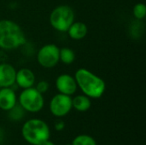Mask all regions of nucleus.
<instances>
[{"instance_id": "nucleus-20", "label": "nucleus", "mask_w": 146, "mask_h": 145, "mask_svg": "<svg viewBox=\"0 0 146 145\" xmlns=\"http://www.w3.org/2000/svg\"><path fill=\"white\" fill-rule=\"evenodd\" d=\"M41 145H55V144L52 141H50V139H48V140H46L44 143H43Z\"/></svg>"}, {"instance_id": "nucleus-15", "label": "nucleus", "mask_w": 146, "mask_h": 145, "mask_svg": "<svg viewBox=\"0 0 146 145\" xmlns=\"http://www.w3.org/2000/svg\"><path fill=\"white\" fill-rule=\"evenodd\" d=\"M9 118L13 121H20L25 115V110L23 109V108L20 105V104H15L11 109H9Z\"/></svg>"}, {"instance_id": "nucleus-11", "label": "nucleus", "mask_w": 146, "mask_h": 145, "mask_svg": "<svg viewBox=\"0 0 146 145\" xmlns=\"http://www.w3.org/2000/svg\"><path fill=\"white\" fill-rule=\"evenodd\" d=\"M17 103V96L15 91L11 87L0 88V109L9 111Z\"/></svg>"}, {"instance_id": "nucleus-16", "label": "nucleus", "mask_w": 146, "mask_h": 145, "mask_svg": "<svg viewBox=\"0 0 146 145\" xmlns=\"http://www.w3.org/2000/svg\"><path fill=\"white\" fill-rule=\"evenodd\" d=\"M72 145H97V142L90 135L80 134L74 138Z\"/></svg>"}, {"instance_id": "nucleus-17", "label": "nucleus", "mask_w": 146, "mask_h": 145, "mask_svg": "<svg viewBox=\"0 0 146 145\" xmlns=\"http://www.w3.org/2000/svg\"><path fill=\"white\" fill-rule=\"evenodd\" d=\"M133 14L136 20L141 21L145 18L146 15V6L143 3H136L133 8Z\"/></svg>"}, {"instance_id": "nucleus-18", "label": "nucleus", "mask_w": 146, "mask_h": 145, "mask_svg": "<svg viewBox=\"0 0 146 145\" xmlns=\"http://www.w3.org/2000/svg\"><path fill=\"white\" fill-rule=\"evenodd\" d=\"M35 88L41 94H44L48 91V90L50 88V85H49L48 81H46V80H40L37 83Z\"/></svg>"}, {"instance_id": "nucleus-1", "label": "nucleus", "mask_w": 146, "mask_h": 145, "mask_svg": "<svg viewBox=\"0 0 146 145\" xmlns=\"http://www.w3.org/2000/svg\"><path fill=\"white\" fill-rule=\"evenodd\" d=\"M74 77L78 88H80L84 95L90 98H100L105 92V81L86 68H79Z\"/></svg>"}, {"instance_id": "nucleus-14", "label": "nucleus", "mask_w": 146, "mask_h": 145, "mask_svg": "<svg viewBox=\"0 0 146 145\" xmlns=\"http://www.w3.org/2000/svg\"><path fill=\"white\" fill-rule=\"evenodd\" d=\"M75 60L74 51L68 47H62L59 50V62L65 65L72 64Z\"/></svg>"}, {"instance_id": "nucleus-10", "label": "nucleus", "mask_w": 146, "mask_h": 145, "mask_svg": "<svg viewBox=\"0 0 146 145\" xmlns=\"http://www.w3.org/2000/svg\"><path fill=\"white\" fill-rule=\"evenodd\" d=\"M35 74L31 69L27 68H22L16 71L15 84L19 88H21L23 90L33 87L35 84Z\"/></svg>"}, {"instance_id": "nucleus-8", "label": "nucleus", "mask_w": 146, "mask_h": 145, "mask_svg": "<svg viewBox=\"0 0 146 145\" xmlns=\"http://www.w3.org/2000/svg\"><path fill=\"white\" fill-rule=\"evenodd\" d=\"M56 88L59 93L72 96L74 95L78 89L76 80L74 76L69 73H62L60 74L55 82Z\"/></svg>"}, {"instance_id": "nucleus-21", "label": "nucleus", "mask_w": 146, "mask_h": 145, "mask_svg": "<svg viewBox=\"0 0 146 145\" xmlns=\"http://www.w3.org/2000/svg\"><path fill=\"white\" fill-rule=\"evenodd\" d=\"M66 145H72V144H66Z\"/></svg>"}, {"instance_id": "nucleus-13", "label": "nucleus", "mask_w": 146, "mask_h": 145, "mask_svg": "<svg viewBox=\"0 0 146 145\" xmlns=\"http://www.w3.org/2000/svg\"><path fill=\"white\" fill-rule=\"evenodd\" d=\"M72 107L79 112H86L92 107L91 98L86 95H77L72 98Z\"/></svg>"}, {"instance_id": "nucleus-19", "label": "nucleus", "mask_w": 146, "mask_h": 145, "mask_svg": "<svg viewBox=\"0 0 146 145\" xmlns=\"http://www.w3.org/2000/svg\"><path fill=\"white\" fill-rule=\"evenodd\" d=\"M54 127H55V130H56V131H57V132H61V131H62V130L65 128V123H64V121H63L59 120V121H57L55 123Z\"/></svg>"}, {"instance_id": "nucleus-5", "label": "nucleus", "mask_w": 146, "mask_h": 145, "mask_svg": "<svg viewBox=\"0 0 146 145\" xmlns=\"http://www.w3.org/2000/svg\"><path fill=\"white\" fill-rule=\"evenodd\" d=\"M18 102L26 112L30 113L39 112L44 105L43 94L38 91L33 86L23 89L18 97Z\"/></svg>"}, {"instance_id": "nucleus-12", "label": "nucleus", "mask_w": 146, "mask_h": 145, "mask_svg": "<svg viewBox=\"0 0 146 145\" xmlns=\"http://www.w3.org/2000/svg\"><path fill=\"white\" fill-rule=\"evenodd\" d=\"M87 32V26L82 21H74L67 31L69 38L74 40L83 39L86 36Z\"/></svg>"}, {"instance_id": "nucleus-2", "label": "nucleus", "mask_w": 146, "mask_h": 145, "mask_svg": "<svg viewBox=\"0 0 146 145\" xmlns=\"http://www.w3.org/2000/svg\"><path fill=\"white\" fill-rule=\"evenodd\" d=\"M26 43V35L16 22L8 19L0 20V49L14 50Z\"/></svg>"}, {"instance_id": "nucleus-6", "label": "nucleus", "mask_w": 146, "mask_h": 145, "mask_svg": "<svg viewBox=\"0 0 146 145\" xmlns=\"http://www.w3.org/2000/svg\"><path fill=\"white\" fill-rule=\"evenodd\" d=\"M60 48L54 44L43 45L37 53V62L44 68H52L59 62Z\"/></svg>"}, {"instance_id": "nucleus-9", "label": "nucleus", "mask_w": 146, "mask_h": 145, "mask_svg": "<svg viewBox=\"0 0 146 145\" xmlns=\"http://www.w3.org/2000/svg\"><path fill=\"white\" fill-rule=\"evenodd\" d=\"M15 68L9 63L0 62V88L11 87L15 83Z\"/></svg>"}, {"instance_id": "nucleus-7", "label": "nucleus", "mask_w": 146, "mask_h": 145, "mask_svg": "<svg viewBox=\"0 0 146 145\" xmlns=\"http://www.w3.org/2000/svg\"><path fill=\"white\" fill-rule=\"evenodd\" d=\"M49 108L50 113L54 116L57 118L64 117L73 109L72 98L70 96L57 93L55 96H53L52 98L50 99Z\"/></svg>"}, {"instance_id": "nucleus-4", "label": "nucleus", "mask_w": 146, "mask_h": 145, "mask_svg": "<svg viewBox=\"0 0 146 145\" xmlns=\"http://www.w3.org/2000/svg\"><path fill=\"white\" fill-rule=\"evenodd\" d=\"M74 9L66 4L56 7L50 15V24L57 32H65L74 21Z\"/></svg>"}, {"instance_id": "nucleus-3", "label": "nucleus", "mask_w": 146, "mask_h": 145, "mask_svg": "<svg viewBox=\"0 0 146 145\" xmlns=\"http://www.w3.org/2000/svg\"><path fill=\"white\" fill-rule=\"evenodd\" d=\"M21 135L25 141L31 145H41L50 139V131L47 123L43 120L30 119L23 124Z\"/></svg>"}]
</instances>
